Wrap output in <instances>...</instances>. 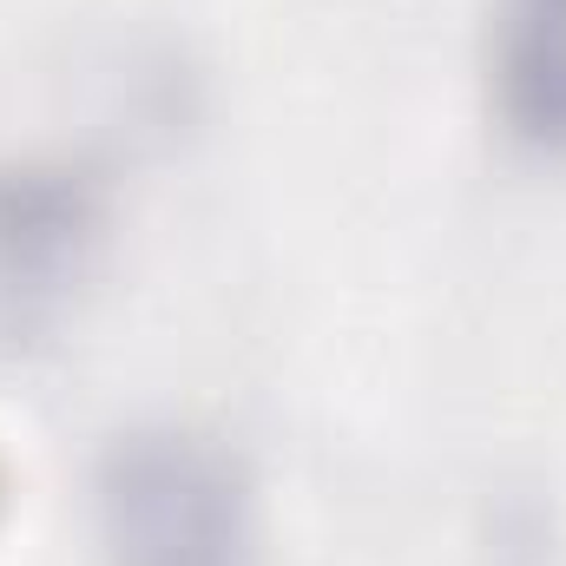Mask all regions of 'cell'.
<instances>
[{
	"label": "cell",
	"mask_w": 566,
	"mask_h": 566,
	"mask_svg": "<svg viewBox=\"0 0 566 566\" xmlns=\"http://www.w3.org/2000/svg\"><path fill=\"white\" fill-rule=\"evenodd\" d=\"M93 534L106 566H251V481L211 434L139 422L93 468Z\"/></svg>",
	"instance_id": "1"
},
{
	"label": "cell",
	"mask_w": 566,
	"mask_h": 566,
	"mask_svg": "<svg viewBox=\"0 0 566 566\" xmlns=\"http://www.w3.org/2000/svg\"><path fill=\"white\" fill-rule=\"evenodd\" d=\"M99 205L66 171L0 178V336L33 343L86 277Z\"/></svg>",
	"instance_id": "2"
},
{
	"label": "cell",
	"mask_w": 566,
	"mask_h": 566,
	"mask_svg": "<svg viewBox=\"0 0 566 566\" xmlns=\"http://www.w3.org/2000/svg\"><path fill=\"white\" fill-rule=\"evenodd\" d=\"M488 86L521 145L566 151V0H494Z\"/></svg>",
	"instance_id": "3"
}]
</instances>
